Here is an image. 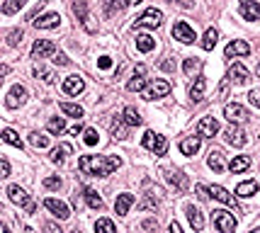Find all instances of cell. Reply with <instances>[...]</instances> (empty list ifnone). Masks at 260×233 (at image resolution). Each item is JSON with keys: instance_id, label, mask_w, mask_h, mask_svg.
Wrapping results in <instances>:
<instances>
[{"instance_id": "60", "label": "cell", "mask_w": 260, "mask_h": 233, "mask_svg": "<svg viewBox=\"0 0 260 233\" xmlns=\"http://www.w3.org/2000/svg\"><path fill=\"white\" fill-rule=\"evenodd\" d=\"M3 233H10V231H8V226H5V228H3Z\"/></svg>"}, {"instance_id": "32", "label": "cell", "mask_w": 260, "mask_h": 233, "mask_svg": "<svg viewBox=\"0 0 260 233\" xmlns=\"http://www.w3.org/2000/svg\"><path fill=\"white\" fill-rule=\"evenodd\" d=\"M248 168H250V158H248V156H236L231 163H229V170H231V173H243Z\"/></svg>"}, {"instance_id": "42", "label": "cell", "mask_w": 260, "mask_h": 233, "mask_svg": "<svg viewBox=\"0 0 260 233\" xmlns=\"http://www.w3.org/2000/svg\"><path fill=\"white\" fill-rule=\"evenodd\" d=\"M34 75H37V78H41L44 83H51V81H54L51 70H46L44 66H34Z\"/></svg>"}, {"instance_id": "28", "label": "cell", "mask_w": 260, "mask_h": 233, "mask_svg": "<svg viewBox=\"0 0 260 233\" xmlns=\"http://www.w3.org/2000/svg\"><path fill=\"white\" fill-rule=\"evenodd\" d=\"M71 153H73V148H71L69 143H61V146H56L54 151H51V163H56V165H61L66 158H69Z\"/></svg>"}, {"instance_id": "31", "label": "cell", "mask_w": 260, "mask_h": 233, "mask_svg": "<svg viewBox=\"0 0 260 233\" xmlns=\"http://www.w3.org/2000/svg\"><path fill=\"white\" fill-rule=\"evenodd\" d=\"M122 117H124V122H126V126H141V124H144V117H141L139 110H134V107H126Z\"/></svg>"}, {"instance_id": "59", "label": "cell", "mask_w": 260, "mask_h": 233, "mask_svg": "<svg viewBox=\"0 0 260 233\" xmlns=\"http://www.w3.org/2000/svg\"><path fill=\"white\" fill-rule=\"evenodd\" d=\"M25 233H34V231H32V228H25Z\"/></svg>"}, {"instance_id": "2", "label": "cell", "mask_w": 260, "mask_h": 233, "mask_svg": "<svg viewBox=\"0 0 260 233\" xmlns=\"http://www.w3.org/2000/svg\"><path fill=\"white\" fill-rule=\"evenodd\" d=\"M141 143H144V148H149L153 156H165V151H168V138L156 134V131H146L144 138H141Z\"/></svg>"}, {"instance_id": "33", "label": "cell", "mask_w": 260, "mask_h": 233, "mask_svg": "<svg viewBox=\"0 0 260 233\" xmlns=\"http://www.w3.org/2000/svg\"><path fill=\"white\" fill-rule=\"evenodd\" d=\"M83 197H85V202H88V206H90V209H102V206H105L102 197H100L95 190H90V187L85 190V194H83Z\"/></svg>"}, {"instance_id": "5", "label": "cell", "mask_w": 260, "mask_h": 233, "mask_svg": "<svg viewBox=\"0 0 260 233\" xmlns=\"http://www.w3.org/2000/svg\"><path fill=\"white\" fill-rule=\"evenodd\" d=\"M214 226H217L221 233H233L236 231V219H233V214H229V211L217 209V211H214Z\"/></svg>"}, {"instance_id": "50", "label": "cell", "mask_w": 260, "mask_h": 233, "mask_svg": "<svg viewBox=\"0 0 260 233\" xmlns=\"http://www.w3.org/2000/svg\"><path fill=\"white\" fill-rule=\"evenodd\" d=\"M54 63H56V66H69L71 58H69L66 54H56V56H54Z\"/></svg>"}, {"instance_id": "15", "label": "cell", "mask_w": 260, "mask_h": 233, "mask_svg": "<svg viewBox=\"0 0 260 233\" xmlns=\"http://www.w3.org/2000/svg\"><path fill=\"white\" fill-rule=\"evenodd\" d=\"M27 100V90L22 88V85H15L13 90L8 93V97H5V107H10V110H15L17 105H22Z\"/></svg>"}, {"instance_id": "25", "label": "cell", "mask_w": 260, "mask_h": 233, "mask_svg": "<svg viewBox=\"0 0 260 233\" xmlns=\"http://www.w3.org/2000/svg\"><path fill=\"white\" fill-rule=\"evenodd\" d=\"M207 163H209V168H212L214 173H221V170H224V151H221V148H212Z\"/></svg>"}, {"instance_id": "29", "label": "cell", "mask_w": 260, "mask_h": 233, "mask_svg": "<svg viewBox=\"0 0 260 233\" xmlns=\"http://www.w3.org/2000/svg\"><path fill=\"white\" fill-rule=\"evenodd\" d=\"M110 131L114 138H126V122H124V117H114L112 119Z\"/></svg>"}, {"instance_id": "30", "label": "cell", "mask_w": 260, "mask_h": 233, "mask_svg": "<svg viewBox=\"0 0 260 233\" xmlns=\"http://www.w3.org/2000/svg\"><path fill=\"white\" fill-rule=\"evenodd\" d=\"M255 192H258V182H255V180H246V182H241V185L236 187V194H238V197H253Z\"/></svg>"}, {"instance_id": "45", "label": "cell", "mask_w": 260, "mask_h": 233, "mask_svg": "<svg viewBox=\"0 0 260 233\" xmlns=\"http://www.w3.org/2000/svg\"><path fill=\"white\" fill-rule=\"evenodd\" d=\"M20 8H22V0H13V3H5V5H3V13L13 15V13H17Z\"/></svg>"}, {"instance_id": "27", "label": "cell", "mask_w": 260, "mask_h": 233, "mask_svg": "<svg viewBox=\"0 0 260 233\" xmlns=\"http://www.w3.org/2000/svg\"><path fill=\"white\" fill-rule=\"evenodd\" d=\"M137 49L141 54H149V51L156 49V39L151 34H137Z\"/></svg>"}, {"instance_id": "9", "label": "cell", "mask_w": 260, "mask_h": 233, "mask_svg": "<svg viewBox=\"0 0 260 233\" xmlns=\"http://www.w3.org/2000/svg\"><path fill=\"white\" fill-rule=\"evenodd\" d=\"M173 37L178 41H182V44H192V41L197 39V37H194V29H192L187 22H182V20L173 25Z\"/></svg>"}, {"instance_id": "48", "label": "cell", "mask_w": 260, "mask_h": 233, "mask_svg": "<svg viewBox=\"0 0 260 233\" xmlns=\"http://www.w3.org/2000/svg\"><path fill=\"white\" fill-rule=\"evenodd\" d=\"M8 44H10V46L22 44V29H15V32H10V39H8Z\"/></svg>"}, {"instance_id": "1", "label": "cell", "mask_w": 260, "mask_h": 233, "mask_svg": "<svg viewBox=\"0 0 260 233\" xmlns=\"http://www.w3.org/2000/svg\"><path fill=\"white\" fill-rule=\"evenodd\" d=\"M122 165L119 156H83L78 161V168L85 175H95V178H107Z\"/></svg>"}, {"instance_id": "47", "label": "cell", "mask_w": 260, "mask_h": 233, "mask_svg": "<svg viewBox=\"0 0 260 233\" xmlns=\"http://www.w3.org/2000/svg\"><path fill=\"white\" fill-rule=\"evenodd\" d=\"M44 187H46V190H58V187H61V178H56V175L46 178L44 180Z\"/></svg>"}, {"instance_id": "35", "label": "cell", "mask_w": 260, "mask_h": 233, "mask_svg": "<svg viewBox=\"0 0 260 233\" xmlns=\"http://www.w3.org/2000/svg\"><path fill=\"white\" fill-rule=\"evenodd\" d=\"M58 107H61V112H63V114H69V117H76V119H81L83 114H85L81 105H71V102H61Z\"/></svg>"}, {"instance_id": "6", "label": "cell", "mask_w": 260, "mask_h": 233, "mask_svg": "<svg viewBox=\"0 0 260 233\" xmlns=\"http://www.w3.org/2000/svg\"><path fill=\"white\" fill-rule=\"evenodd\" d=\"M224 138H226V143H231L236 148H243L248 143V136L243 134V129H241L238 124H231V126L224 131Z\"/></svg>"}, {"instance_id": "49", "label": "cell", "mask_w": 260, "mask_h": 233, "mask_svg": "<svg viewBox=\"0 0 260 233\" xmlns=\"http://www.w3.org/2000/svg\"><path fill=\"white\" fill-rule=\"evenodd\" d=\"M10 175V163H8V158H3L0 161V178H8Z\"/></svg>"}, {"instance_id": "8", "label": "cell", "mask_w": 260, "mask_h": 233, "mask_svg": "<svg viewBox=\"0 0 260 233\" xmlns=\"http://www.w3.org/2000/svg\"><path fill=\"white\" fill-rule=\"evenodd\" d=\"M170 93V83L168 81H153V83H149V88L144 90V97L146 100H158V97H165Z\"/></svg>"}, {"instance_id": "40", "label": "cell", "mask_w": 260, "mask_h": 233, "mask_svg": "<svg viewBox=\"0 0 260 233\" xmlns=\"http://www.w3.org/2000/svg\"><path fill=\"white\" fill-rule=\"evenodd\" d=\"M149 85H146V81L144 78H132V81L126 83V90L129 93H139V90H146Z\"/></svg>"}, {"instance_id": "58", "label": "cell", "mask_w": 260, "mask_h": 233, "mask_svg": "<svg viewBox=\"0 0 260 233\" xmlns=\"http://www.w3.org/2000/svg\"><path fill=\"white\" fill-rule=\"evenodd\" d=\"M250 233H260V228H253V231H250Z\"/></svg>"}, {"instance_id": "38", "label": "cell", "mask_w": 260, "mask_h": 233, "mask_svg": "<svg viewBox=\"0 0 260 233\" xmlns=\"http://www.w3.org/2000/svg\"><path fill=\"white\" fill-rule=\"evenodd\" d=\"M29 143H32L34 148H46V146H49V138L44 136V134H39V131H32V134H29Z\"/></svg>"}, {"instance_id": "54", "label": "cell", "mask_w": 260, "mask_h": 233, "mask_svg": "<svg viewBox=\"0 0 260 233\" xmlns=\"http://www.w3.org/2000/svg\"><path fill=\"white\" fill-rule=\"evenodd\" d=\"M44 231H46V233H63L61 228H58V226H56V223H51V221H49V223L44 226Z\"/></svg>"}, {"instance_id": "19", "label": "cell", "mask_w": 260, "mask_h": 233, "mask_svg": "<svg viewBox=\"0 0 260 233\" xmlns=\"http://www.w3.org/2000/svg\"><path fill=\"white\" fill-rule=\"evenodd\" d=\"M200 146H202L200 136H187L180 141V153H182V156H194V153L200 151Z\"/></svg>"}, {"instance_id": "26", "label": "cell", "mask_w": 260, "mask_h": 233, "mask_svg": "<svg viewBox=\"0 0 260 233\" xmlns=\"http://www.w3.org/2000/svg\"><path fill=\"white\" fill-rule=\"evenodd\" d=\"M241 15L246 17V20H260V5L258 3H250V0H243L241 3Z\"/></svg>"}, {"instance_id": "34", "label": "cell", "mask_w": 260, "mask_h": 233, "mask_svg": "<svg viewBox=\"0 0 260 233\" xmlns=\"http://www.w3.org/2000/svg\"><path fill=\"white\" fill-rule=\"evenodd\" d=\"M217 39H219V32L212 27V29H207V34H205V39H202V49L205 51H212L214 46H217Z\"/></svg>"}, {"instance_id": "55", "label": "cell", "mask_w": 260, "mask_h": 233, "mask_svg": "<svg viewBox=\"0 0 260 233\" xmlns=\"http://www.w3.org/2000/svg\"><path fill=\"white\" fill-rule=\"evenodd\" d=\"M81 131H83V124H81V122H78V124H73V126L69 129V134H73V136H78Z\"/></svg>"}, {"instance_id": "4", "label": "cell", "mask_w": 260, "mask_h": 233, "mask_svg": "<svg viewBox=\"0 0 260 233\" xmlns=\"http://www.w3.org/2000/svg\"><path fill=\"white\" fill-rule=\"evenodd\" d=\"M161 22H163V13L156 10V8H149L141 17H137L134 29H156V27H161Z\"/></svg>"}, {"instance_id": "13", "label": "cell", "mask_w": 260, "mask_h": 233, "mask_svg": "<svg viewBox=\"0 0 260 233\" xmlns=\"http://www.w3.org/2000/svg\"><path fill=\"white\" fill-rule=\"evenodd\" d=\"M44 206L51 211V214H56L58 219H69L71 216V209L69 204H63L61 199H54V197H49V199H44Z\"/></svg>"}, {"instance_id": "53", "label": "cell", "mask_w": 260, "mask_h": 233, "mask_svg": "<svg viewBox=\"0 0 260 233\" xmlns=\"http://www.w3.org/2000/svg\"><path fill=\"white\" fill-rule=\"evenodd\" d=\"M126 8V3H107V10L114 13V10H124Z\"/></svg>"}, {"instance_id": "14", "label": "cell", "mask_w": 260, "mask_h": 233, "mask_svg": "<svg viewBox=\"0 0 260 233\" xmlns=\"http://www.w3.org/2000/svg\"><path fill=\"white\" fill-rule=\"evenodd\" d=\"M63 93L66 95H81L83 90H85V83H83L81 75H69V78H63Z\"/></svg>"}, {"instance_id": "56", "label": "cell", "mask_w": 260, "mask_h": 233, "mask_svg": "<svg viewBox=\"0 0 260 233\" xmlns=\"http://www.w3.org/2000/svg\"><path fill=\"white\" fill-rule=\"evenodd\" d=\"M168 233H182V228L178 226V221H170V226H168Z\"/></svg>"}, {"instance_id": "23", "label": "cell", "mask_w": 260, "mask_h": 233, "mask_svg": "<svg viewBox=\"0 0 260 233\" xmlns=\"http://www.w3.org/2000/svg\"><path fill=\"white\" fill-rule=\"evenodd\" d=\"M229 78H231V83H236V85H243V83L250 78V73H248L241 63H233L231 68H229Z\"/></svg>"}, {"instance_id": "12", "label": "cell", "mask_w": 260, "mask_h": 233, "mask_svg": "<svg viewBox=\"0 0 260 233\" xmlns=\"http://www.w3.org/2000/svg\"><path fill=\"white\" fill-rule=\"evenodd\" d=\"M209 192L214 194V199H219V202H224V204H229L231 209H236V211H241V206H238V202H236V197L226 192L221 185H212V187H209Z\"/></svg>"}, {"instance_id": "37", "label": "cell", "mask_w": 260, "mask_h": 233, "mask_svg": "<svg viewBox=\"0 0 260 233\" xmlns=\"http://www.w3.org/2000/svg\"><path fill=\"white\" fill-rule=\"evenodd\" d=\"M3 141L10 143V146H15V148H22V138L17 136L13 129H5V131H3Z\"/></svg>"}, {"instance_id": "16", "label": "cell", "mask_w": 260, "mask_h": 233, "mask_svg": "<svg viewBox=\"0 0 260 233\" xmlns=\"http://www.w3.org/2000/svg\"><path fill=\"white\" fill-rule=\"evenodd\" d=\"M185 214H187V221H190V226L194 231H202V228H205V214H202L194 204L185 206Z\"/></svg>"}, {"instance_id": "18", "label": "cell", "mask_w": 260, "mask_h": 233, "mask_svg": "<svg viewBox=\"0 0 260 233\" xmlns=\"http://www.w3.org/2000/svg\"><path fill=\"white\" fill-rule=\"evenodd\" d=\"M224 54H226V58H231V56H248L250 54V44L243 39H236L224 49Z\"/></svg>"}, {"instance_id": "10", "label": "cell", "mask_w": 260, "mask_h": 233, "mask_svg": "<svg viewBox=\"0 0 260 233\" xmlns=\"http://www.w3.org/2000/svg\"><path fill=\"white\" fill-rule=\"evenodd\" d=\"M224 117H226L231 124H241V122H246L248 119V112L243 110L238 102H229V105L224 107Z\"/></svg>"}, {"instance_id": "3", "label": "cell", "mask_w": 260, "mask_h": 233, "mask_svg": "<svg viewBox=\"0 0 260 233\" xmlns=\"http://www.w3.org/2000/svg\"><path fill=\"white\" fill-rule=\"evenodd\" d=\"M8 197H10V202H13V204H20L25 211H27V214H34L37 204L29 199V194L25 192L20 185H10V187H8Z\"/></svg>"}, {"instance_id": "11", "label": "cell", "mask_w": 260, "mask_h": 233, "mask_svg": "<svg viewBox=\"0 0 260 233\" xmlns=\"http://www.w3.org/2000/svg\"><path fill=\"white\" fill-rule=\"evenodd\" d=\"M165 180H168L173 187H178V192H187V175H185L182 170L168 168V170H165Z\"/></svg>"}, {"instance_id": "52", "label": "cell", "mask_w": 260, "mask_h": 233, "mask_svg": "<svg viewBox=\"0 0 260 233\" xmlns=\"http://www.w3.org/2000/svg\"><path fill=\"white\" fill-rule=\"evenodd\" d=\"M144 228H146V231H158V221L156 219H149V221H144Z\"/></svg>"}, {"instance_id": "24", "label": "cell", "mask_w": 260, "mask_h": 233, "mask_svg": "<svg viewBox=\"0 0 260 233\" xmlns=\"http://www.w3.org/2000/svg\"><path fill=\"white\" fill-rule=\"evenodd\" d=\"M58 22H61V17L56 13H49V15H44V17H39V20H34V27L37 29H54V27H58Z\"/></svg>"}, {"instance_id": "43", "label": "cell", "mask_w": 260, "mask_h": 233, "mask_svg": "<svg viewBox=\"0 0 260 233\" xmlns=\"http://www.w3.org/2000/svg\"><path fill=\"white\" fill-rule=\"evenodd\" d=\"M83 141H85V146H95L97 143V131L95 129H85V131H83Z\"/></svg>"}, {"instance_id": "20", "label": "cell", "mask_w": 260, "mask_h": 233, "mask_svg": "<svg viewBox=\"0 0 260 233\" xmlns=\"http://www.w3.org/2000/svg\"><path fill=\"white\" fill-rule=\"evenodd\" d=\"M73 13L78 15V20L83 22V27L88 29V32H95V25H93L90 17H88V5H85V3H73Z\"/></svg>"}, {"instance_id": "51", "label": "cell", "mask_w": 260, "mask_h": 233, "mask_svg": "<svg viewBox=\"0 0 260 233\" xmlns=\"http://www.w3.org/2000/svg\"><path fill=\"white\" fill-rule=\"evenodd\" d=\"M97 66L102 70H107V68H112V58L110 56H100V61H97Z\"/></svg>"}, {"instance_id": "36", "label": "cell", "mask_w": 260, "mask_h": 233, "mask_svg": "<svg viewBox=\"0 0 260 233\" xmlns=\"http://www.w3.org/2000/svg\"><path fill=\"white\" fill-rule=\"evenodd\" d=\"M200 68H202V61H200V58H185V63H182V70H185L190 78L194 73H200Z\"/></svg>"}, {"instance_id": "22", "label": "cell", "mask_w": 260, "mask_h": 233, "mask_svg": "<svg viewBox=\"0 0 260 233\" xmlns=\"http://www.w3.org/2000/svg\"><path fill=\"white\" fill-rule=\"evenodd\" d=\"M134 204V194L124 192L117 197V202H114V211H117V216H124L126 211H129V206Z\"/></svg>"}, {"instance_id": "44", "label": "cell", "mask_w": 260, "mask_h": 233, "mask_svg": "<svg viewBox=\"0 0 260 233\" xmlns=\"http://www.w3.org/2000/svg\"><path fill=\"white\" fill-rule=\"evenodd\" d=\"M194 192H197V197H200L202 202H207V199L212 197V192H209V187H207V185H202V182H197V185H194Z\"/></svg>"}, {"instance_id": "17", "label": "cell", "mask_w": 260, "mask_h": 233, "mask_svg": "<svg viewBox=\"0 0 260 233\" xmlns=\"http://www.w3.org/2000/svg\"><path fill=\"white\" fill-rule=\"evenodd\" d=\"M54 51H56L54 41H49V39H37V41H34V46H32V56H34V58H44V56H51Z\"/></svg>"}, {"instance_id": "7", "label": "cell", "mask_w": 260, "mask_h": 233, "mask_svg": "<svg viewBox=\"0 0 260 233\" xmlns=\"http://www.w3.org/2000/svg\"><path fill=\"white\" fill-rule=\"evenodd\" d=\"M217 131H219V122H217L214 117H202V119L197 122V136L214 138L217 136Z\"/></svg>"}, {"instance_id": "57", "label": "cell", "mask_w": 260, "mask_h": 233, "mask_svg": "<svg viewBox=\"0 0 260 233\" xmlns=\"http://www.w3.org/2000/svg\"><path fill=\"white\" fill-rule=\"evenodd\" d=\"M144 73H146V66H144V63H139L137 68H134V78H137V75H139V78H141Z\"/></svg>"}, {"instance_id": "46", "label": "cell", "mask_w": 260, "mask_h": 233, "mask_svg": "<svg viewBox=\"0 0 260 233\" xmlns=\"http://www.w3.org/2000/svg\"><path fill=\"white\" fill-rule=\"evenodd\" d=\"M248 102H250L255 110H260V88H253V90L248 93Z\"/></svg>"}, {"instance_id": "41", "label": "cell", "mask_w": 260, "mask_h": 233, "mask_svg": "<svg viewBox=\"0 0 260 233\" xmlns=\"http://www.w3.org/2000/svg\"><path fill=\"white\" fill-rule=\"evenodd\" d=\"M46 129H49L51 134H56V136H58V134H61V131L66 129V124H63V119L58 117V119H49V124H46Z\"/></svg>"}, {"instance_id": "61", "label": "cell", "mask_w": 260, "mask_h": 233, "mask_svg": "<svg viewBox=\"0 0 260 233\" xmlns=\"http://www.w3.org/2000/svg\"><path fill=\"white\" fill-rule=\"evenodd\" d=\"M258 75H260V66H258Z\"/></svg>"}, {"instance_id": "21", "label": "cell", "mask_w": 260, "mask_h": 233, "mask_svg": "<svg viewBox=\"0 0 260 233\" xmlns=\"http://www.w3.org/2000/svg\"><path fill=\"white\" fill-rule=\"evenodd\" d=\"M205 90H207V81L202 75H197V81L192 83V88H190V100L192 102H202L205 100Z\"/></svg>"}, {"instance_id": "39", "label": "cell", "mask_w": 260, "mask_h": 233, "mask_svg": "<svg viewBox=\"0 0 260 233\" xmlns=\"http://www.w3.org/2000/svg\"><path fill=\"white\" fill-rule=\"evenodd\" d=\"M95 231L97 233H117V226H114L110 219H100L95 223Z\"/></svg>"}]
</instances>
